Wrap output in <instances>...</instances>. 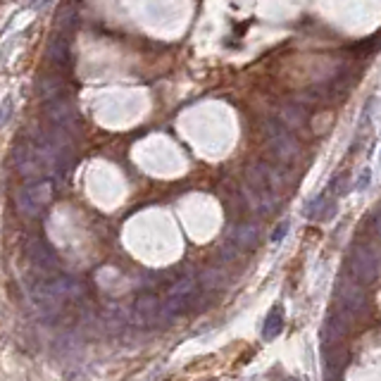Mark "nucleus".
I'll list each match as a JSON object with an SVG mask.
<instances>
[{"mask_svg":"<svg viewBox=\"0 0 381 381\" xmlns=\"http://www.w3.org/2000/svg\"><path fill=\"white\" fill-rule=\"evenodd\" d=\"M381 272V257L377 250L364 243H355L348 250V274L362 286H369L377 281Z\"/></svg>","mask_w":381,"mask_h":381,"instance_id":"nucleus-1","label":"nucleus"},{"mask_svg":"<svg viewBox=\"0 0 381 381\" xmlns=\"http://www.w3.org/2000/svg\"><path fill=\"white\" fill-rule=\"evenodd\" d=\"M50 198H53V184L45 179H36L17 193V208L24 217H39L41 210L50 203Z\"/></svg>","mask_w":381,"mask_h":381,"instance_id":"nucleus-2","label":"nucleus"},{"mask_svg":"<svg viewBox=\"0 0 381 381\" xmlns=\"http://www.w3.org/2000/svg\"><path fill=\"white\" fill-rule=\"evenodd\" d=\"M336 301H338V307H341L346 315H358V312H362L364 305H367L364 288L360 281H355L353 276H350V281L341 279L336 284Z\"/></svg>","mask_w":381,"mask_h":381,"instance_id":"nucleus-3","label":"nucleus"},{"mask_svg":"<svg viewBox=\"0 0 381 381\" xmlns=\"http://www.w3.org/2000/svg\"><path fill=\"white\" fill-rule=\"evenodd\" d=\"M45 112H48V117H50V122H53V127L67 129V131H69V129L74 127V122H76L74 107H72V102L67 100V98H63V96L45 100Z\"/></svg>","mask_w":381,"mask_h":381,"instance_id":"nucleus-4","label":"nucleus"},{"mask_svg":"<svg viewBox=\"0 0 381 381\" xmlns=\"http://www.w3.org/2000/svg\"><path fill=\"white\" fill-rule=\"evenodd\" d=\"M270 143H272V151L281 160H293L298 155V146L293 141L291 131L286 127H281L279 122H272L270 124Z\"/></svg>","mask_w":381,"mask_h":381,"instance_id":"nucleus-5","label":"nucleus"},{"mask_svg":"<svg viewBox=\"0 0 381 381\" xmlns=\"http://www.w3.org/2000/svg\"><path fill=\"white\" fill-rule=\"evenodd\" d=\"M27 255H29V260H32V265L41 272H50V270L58 267V255H55V250L41 239L29 241Z\"/></svg>","mask_w":381,"mask_h":381,"instance_id":"nucleus-6","label":"nucleus"},{"mask_svg":"<svg viewBox=\"0 0 381 381\" xmlns=\"http://www.w3.org/2000/svg\"><path fill=\"white\" fill-rule=\"evenodd\" d=\"M160 305H162V303H157L155 296H141L136 301V305H133V319H136L138 324H143V327H148V324H157L160 322Z\"/></svg>","mask_w":381,"mask_h":381,"instance_id":"nucleus-7","label":"nucleus"},{"mask_svg":"<svg viewBox=\"0 0 381 381\" xmlns=\"http://www.w3.org/2000/svg\"><path fill=\"white\" fill-rule=\"evenodd\" d=\"M343 334H346V312L338 307V310L331 312V315L327 317V322H324L322 338L324 341H329V343H336Z\"/></svg>","mask_w":381,"mask_h":381,"instance_id":"nucleus-8","label":"nucleus"},{"mask_svg":"<svg viewBox=\"0 0 381 381\" xmlns=\"http://www.w3.org/2000/svg\"><path fill=\"white\" fill-rule=\"evenodd\" d=\"M48 58L53 63H58L60 67H69V41L65 36H55L50 41V48H48Z\"/></svg>","mask_w":381,"mask_h":381,"instance_id":"nucleus-9","label":"nucleus"},{"mask_svg":"<svg viewBox=\"0 0 381 381\" xmlns=\"http://www.w3.org/2000/svg\"><path fill=\"white\" fill-rule=\"evenodd\" d=\"M281 329H284V310L276 305V307H272V312L267 315L265 331H262V336H265V341H272V338L279 336Z\"/></svg>","mask_w":381,"mask_h":381,"instance_id":"nucleus-10","label":"nucleus"},{"mask_svg":"<svg viewBox=\"0 0 381 381\" xmlns=\"http://www.w3.org/2000/svg\"><path fill=\"white\" fill-rule=\"evenodd\" d=\"M76 22V10L74 8H65L63 12H60V32H67V29L72 27V24Z\"/></svg>","mask_w":381,"mask_h":381,"instance_id":"nucleus-11","label":"nucleus"},{"mask_svg":"<svg viewBox=\"0 0 381 381\" xmlns=\"http://www.w3.org/2000/svg\"><path fill=\"white\" fill-rule=\"evenodd\" d=\"M286 231H288V222H281V224L274 229V234H272V243H279V241L286 236Z\"/></svg>","mask_w":381,"mask_h":381,"instance_id":"nucleus-12","label":"nucleus"},{"mask_svg":"<svg viewBox=\"0 0 381 381\" xmlns=\"http://www.w3.org/2000/svg\"><path fill=\"white\" fill-rule=\"evenodd\" d=\"M374 234H377L379 239H381V208L377 210V213H374Z\"/></svg>","mask_w":381,"mask_h":381,"instance_id":"nucleus-13","label":"nucleus"},{"mask_svg":"<svg viewBox=\"0 0 381 381\" xmlns=\"http://www.w3.org/2000/svg\"><path fill=\"white\" fill-rule=\"evenodd\" d=\"M369 184V172H362V179H360V184H358V188H364Z\"/></svg>","mask_w":381,"mask_h":381,"instance_id":"nucleus-14","label":"nucleus"}]
</instances>
